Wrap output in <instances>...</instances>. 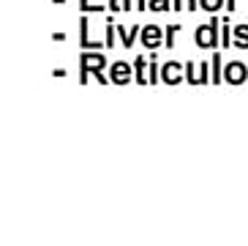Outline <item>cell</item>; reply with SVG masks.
I'll return each mask as SVG.
<instances>
[{
  "mask_svg": "<svg viewBox=\"0 0 248 246\" xmlns=\"http://www.w3.org/2000/svg\"><path fill=\"white\" fill-rule=\"evenodd\" d=\"M109 66V60L104 58L98 50H82L79 55V85H88V77L93 74L98 85H109V80L104 77V69Z\"/></svg>",
  "mask_w": 248,
  "mask_h": 246,
  "instance_id": "cell-1",
  "label": "cell"
},
{
  "mask_svg": "<svg viewBox=\"0 0 248 246\" xmlns=\"http://www.w3.org/2000/svg\"><path fill=\"white\" fill-rule=\"evenodd\" d=\"M194 41H197L199 50H213L221 44V19L218 17H210L207 25H199L197 33H194Z\"/></svg>",
  "mask_w": 248,
  "mask_h": 246,
  "instance_id": "cell-2",
  "label": "cell"
},
{
  "mask_svg": "<svg viewBox=\"0 0 248 246\" xmlns=\"http://www.w3.org/2000/svg\"><path fill=\"white\" fill-rule=\"evenodd\" d=\"M186 82L188 85H213L210 63H186Z\"/></svg>",
  "mask_w": 248,
  "mask_h": 246,
  "instance_id": "cell-3",
  "label": "cell"
},
{
  "mask_svg": "<svg viewBox=\"0 0 248 246\" xmlns=\"http://www.w3.org/2000/svg\"><path fill=\"white\" fill-rule=\"evenodd\" d=\"M134 80V66L125 63V60H117L109 63V82L112 85H128Z\"/></svg>",
  "mask_w": 248,
  "mask_h": 246,
  "instance_id": "cell-4",
  "label": "cell"
},
{
  "mask_svg": "<svg viewBox=\"0 0 248 246\" xmlns=\"http://www.w3.org/2000/svg\"><path fill=\"white\" fill-rule=\"evenodd\" d=\"M161 80H164V85H180L186 80V66L177 60H167L161 66Z\"/></svg>",
  "mask_w": 248,
  "mask_h": 246,
  "instance_id": "cell-5",
  "label": "cell"
},
{
  "mask_svg": "<svg viewBox=\"0 0 248 246\" xmlns=\"http://www.w3.org/2000/svg\"><path fill=\"white\" fill-rule=\"evenodd\" d=\"M246 80H248V66L246 63L229 60V63L224 66V82H229V85H243Z\"/></svg>",
  "mask_w": 248,
  "mask_h": 246,
  "instance_id": "cell-6",
  "label": "cell"
},
{
  "mask_svg": "<svg viewBox=\"0 0 248 246\" xmlns=\"http://www.w3.org/2000/svg\"><path fill=\"white\" fill-rule=\"evenodd\" d=\"M142 44H145L150 52H155L164 44V30L158 28V25H145L142 28Z\"/></svg>",
  "mask_w": 248,
  "mask_h": 246,
  "instance_id": "cell-7",
  "label": "cell"
},
{
  "mask_svg": "<svg viewBox=\"0 0 248 246\" xmlns=\"http://www.w3.org/2000/svg\"><path fill=\"white\" fill-rule=\"evenodd\" d=\"M139 33H142V28H139V25H134V28H123V25H117V36H120V41H123L125 50H131L134 44H137Z\"/></svg>",
  "mask_w": 248,
  "mask_h": 246,
  "instance_id": "cell-8",
  "label": "cell"
},
{
  "mask_svg": "<svg viewBox=\"0 0 248 246\" xmlns=\"http://www.w3.org/2000/svg\"><path fill=\"white\" fill-rule=\"evenodd\" d=\"M145 71H147V58L137 55V58H134V80H137V85H150Z\"/></svg>",
  "mask_w": 248,
  "mask_h": 246,
  "instance_id": "cell-9",
  "label": "cell"
},
{
  "mask_svg": "<svg viewBox=\"0 0 248 246\" xmlns=\"http://www.w3.org/2000/svg\"><path fill=\"white\" fill-rule=\"evenodd\" d=\"M232 44L237 50H248V25H234L232 28Z\"/></svg>",
  "mask_w": 248,
  "mask_h": 246,
  "instance_id": "cell-10",
  "label": "cell"
},
{
  "mask_svg": "<svg viewBox=\"0 0 248 246\" xmlns=\"http://www.w3.org/2000/svg\"><path fill=\"white\" fill-rule=\"evenodd\" d=\"M147 80H150V85H155V82L161 80V60H158L155 52L147 58Z\"/></svg>",
  "mask_w": 248,
  "mask_h": 246,
  "instance_id": "cell-11",
  "label": "cell"
},
{
  "mask_svg": "<svg viewBox=\"0 0 248 246\" xmlns=\"http://www.w3.org/2000/svg\"><path fill=\"white\" fill-rule=\"evenodd\" d=\"M210 74H213V85H221V80H224V66H221V52H213V58H210Z\"/></svg>",
  "mask_w": 248,
  "mask_h": 246,
  "instance_id": "cell-12",
  "label": "cell"
},
{
  "mask_svg": "<svg viewBox=\"0 0 248 246\" xmlns=\"http://www.w3.org/2000/svg\"><path fill=\"white\" fill-rule=\"evenodd\" d=\"M79 11L82 14H101L104 3L101 0H79Z\"/></svg>",
  "mask_w": 248,
  "mask_h": 246,
  "instance_id": "cell-13",
  "label": "cell"
},
{
  "mask_svg": "<svg viewBox=\"0 0 248 246\" xmlns=\"http://www.w3.org/2000/svg\"><path fill=\"white\" fill-rule=\"evenodd\" d=\"M224 6H226V0H199V8L207 11V14H216V11H221Z\"/></svg>",
  "mask_w": 248,
  "mask_h": 246,
  "instance_id": "cell-14",
  "label": "cell"
},
{
  "mask_svg": "<svg viewBox=\"0 0 248 246\" xmlns=\"http://www.w3.org/2000/svg\"><path fill=\"white\" fill-rule=\"evenodd\" d=\"M232 44V28H229V17H221V47Z\"/></svg>",
  "mask_w": 248,
  "mask_h": 246,
  "instance_id": "cell-15",
  "label": "cell"
},
{
  "mask_svg": "<svg viewBox=\"0 0 248 246\" xmlns=\"http://www.w3.org/2000/svg\"><path fill=\"white\" fill-rule=\"evenodd\" d=\"M177 33H180V25H169V28L164 30V47H167V50H172V47H175Z\"/></svg>",
  "mask_w": 248,
  "mask_h": 246,
  "instance_id": "cell-16",
  "label": "cell"
},
{
  "mask_svg": "<svg viewBox=\"0 0 248 246\" xmlns=\"http://www.w3.org/2000/svg\"><path fill=\"white\" fill-rule=\"evenodd\" d=\"M115 44H117V25H115V22H109V25H107V36H104V47L112 50Z\"/></svg>",
  "mask_w": 248,
  "mask_h": 246,
  "instance_id": "cell-17",
  "label": "cell"
},
{
  "mask_svg": "<svg viewBox=\"0 0 248 246\" xmlns=\"http://www.w3.org/2000/svg\"><path fill=\"white\" fill-rule=\"evenodd\" d=\"M147 8H150V11L164 14V11H169V8H172V0H147Z\"/></svg>",
  "mask_w": 248,
  "mask_h": 246,
  "instance_id": "cell-18",
  "label": "cell"
},
{
  "mask_svg": "<svg viewBox=\"0 0 248 246\" xmlns=\"http://www.w3.org/2000/svg\"><path fill=\"white\" fill-rule=\"evenodd\" d=\"M172 8H175V11H183V8L197 11V8H199V0H172Z\"/></svg>",
  "mask_w": 248,
  "mask_h": 246,
  "instance_id": "cell-19",
  "label": "cell"
},
{
  "mask_svg": "<svg viewBox=\"0 0 248 246\" xmlns=\"http://www.w3.org/2000/svg\"><path fill=\"white\" fill-rule=\"evenodd\" d=\"M107 3H109V11H112V14L123 11V0H107Z\"/></svg>",
  "mask_w": 248,
  "mask_h": 246,
  "instance_id": "cell-20",
  "label": "cell"
},
{
  "mask_svg": "<svg viewBox=\"0 0 248 246\" xmlns=\"http://www.w3.org/2000/svg\"><path fill=\"white\" fill-rule=\"evenodd\" d=\"M134 8H139V11H145V8H147V0H134Z\"/></svg>",
  "mask_w": 248,
  "mask_h": 246,
  "instance_id": "cell-21",
  "label": "cell"
},
{
  "mask_svg": "<svg viewBox=\"0 0 248 246\" xmlns=\"http://www.w3.org/2000/svg\"><path fill=\"white\" fill-rule=\"evenodd\" d=\"M234 8H237V0H226V11H229V14H232Z\"/></svg>",
  "mask_w": 248,
  "mask_h": 246,
  "instance_id": "cell-22",
  "label": "cell"
},
{
  "mask_svg": "<svg viewBox=\"0 0 248 246\" xmlns=\"http://www.w3.org/2000/svg\"><path fill=\"white\" fill-rule=\"evenodd\" d=\"M134 8V0H123V11H131Z\"/></svg>",
  "mask_w": 248,
  "mask_h": 246,
  "instance_id": "cell-23",
  "label": "cell"
}]
</instances>
